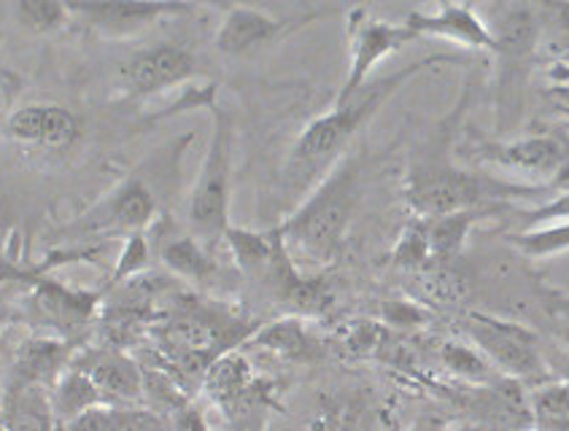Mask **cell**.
Returning <instances> with one entry per match:
<instances>
[{"mask_svg": "<svg viewBox=\"0 0 569 431\" xmlns=\"http://www.w3.org/2000/svg\"><path fill=\"white\" fill-rule=\"evenodd\" d=\"M41 278V272L36 268H24L17 259H11L9 253L0 249V289L6 287H33V283Z\"/></svg>", "mask_w": 569, "mask_h": 431, "instance_id": "obj_35", "label": "cell"}, {"mask_svg": "<svg viewBox=\"0 0 569 431\" xmlns=\"http://www.w3.org/2000/svg\"><path fill=\"white\" fill-rule=\"evenodd\" d=\"M68 11L66 0H17V19L24 30L36 36H49L57 33L60 28H66Z\"/></svg>", "mask_w": 569, "mask_h": 431, "instance_id": "obj_30", "label": "cell"}, {"mask_svg": "<svg viewBox=\"0 0 569 431\" xmlns=\"http://www.w3.org/2000/svg\"><path fill=\"white\" fill-rule=\"evenodd\" d=\"M442 361L451 372H457L465 380H472V383H495V367L486 361L483 353L478 351L476 345H461V342H446L442 345Z\"/></svg>", "mask_w": 569, "mask_h": 431, "instance_id": "obj_31", "label": "cell"}, {"mask_svg": "<svg viewBox=\"0 0 569 431\" xmlns=\"http://www.w3.org/2000/svg\"><path fill=\"white\" fill-rule=\"evenodd\" d=\"M408 275L416 300L423 305L453 308L470 294V278L459 268V262H427Z\"/></svg>", "mask_w": 569, "mask_h": 431, "instance_id": "obj_22", "label": "cell"}, {"mask_svg": "<svg viewBox=\"0 0 569 431\" xmlns=\"http://www.w3.org/2000/svg\"><path fill=\"white\" fill-rule=\"evenodd\" d=\"M68 11L87 30L109 41L141 36L162 19L192 14L194 6L181 0H66Z\"/></svg>", "mask_w": 569, "mask_h": 431, "instance_id": "obj_11", "label": "cell"}, {"mask_svg": "<svg viewBox=\"0 0 569 431\" xmlns=\"http://www.w3.org/2000/svg\"><path fill=\"white\" fill-rule=\"evenodd\" d=\"M6 136L19 146L62 154L84 136V124L71 108L60 103H24L6 117Z\"/></svg>", "mask_w": 569, "mask_h": 431, "instance_id": "obj_13", "label": "cell"}, {"mask_svg": "<svg viewBox=\"0 0 569 431\" xmlns=\"http://www.w3.org/2000/svg\"><path fill=\"white\" fill-rule=\"evenodd\" d=\"M160 259L176 278H184L189 283H206L217 272L213 251L206 243H200L194 234H181V238L170 240Z\"/></svg>", "mask_w": 569, "mask_h": 431, "instance_id": "obj_26", "label": "cell"}, {"mask_svg": "<svg viewBox=\"0 0 569 431\" xmlns=\"http://www.w3.org/2000/svg\"><path fill=\"white\" fill-rule=\"evenodd\" d=\"M73 367L84 370L98 385L109 404H141L143 402V364L128 351L109 345H90L76 351Z\"/></svg>", "mask_w": 569, "mask_h": 431, "instance_id": "obj_16", "label": "cell"}, {"mask_svg": "<svg viewBox=\"0 0 569 431\" xmlns=\"http://www.w3.org/2000/svg\"><path fill=\"white\" fill-rule=\"evenodd\" d=\"M569 219V189L559 192L556 198L540 202L537 208L523 211V224L527 227H540L551 224V221H567Z\"/></svg>", "mask_w": 569, "mask_h": 431, "instance_id": "obj_34", "label": "cell"}, {"mask_svg": "<svg viewBox=\"0 0 569 431\" xmlns=\"http://www.w3.org/2000/svg\"><path fill=\"white\" fill-rule=\"evenodd\" d=\"M149 259H151V245L147 232H132L124 238L122 251H119L117 268L111 272V281L106 289L119 287V283L132 281V278L143 275L149 270Z\"/></svg>", "mask_w": 569, "mask_h": 431, "instance_id": "obj_32", "label": "cell"}, {"mask_svg": "<svg viewBox=\"0 0 569 431\" xmlns=\"http://www.w3.org/2000/svg\"><path fill=\"white\" fill-rule=\"evenodd\" d=\"M11 310H14V305H11V294H9V287L0 289V327H3L6 321H9Z\"/></svg>", "mask_w": 569, "mask_h": 431, "instance_id": "obj_38", "label": "cell"}, {"mask_svg": "<svg viewBox=\"0 0 569 431\" xmlns=\"http://www.w3.org/2000/svg\"><path fill=\"white\" fill-rule=\"evenodd\" d=\"M459 62L453 54H429L421 60L408 62L400 71L383 76V79L370 81L365 90H359L353 98L335 103L330 111L316 117L306 124V130L297 136V141L289 151L287 162L281 170V189L287 198L302 200L308 192L325 179L327 173L349 154L351 143L357 141L359 132L368 127L381 108L389 103L395 92H400L408 81L427 71L432 66H451Z\"/></svg>", "mask_w": 569, "mask_h": 431, "instance_id": "obj_1", "label": "cell"}, {"mask_svg": "<svg viewBox=\"0 0 569 431\" xmlns=\"http://www.w3.org/2000/svg\"><path fill=\"white\" fill-rule=\"evenodd\" d=\"M52 402L60 423H66L76 415L87 413V410L103 408V404H109V399L100 394V389L84 370L71 364L52 385Z\"/></svg>", "mask_w": 569, "mask_h": 431, "instance_id": "obj_25", "label": "cell"}, {"mask_svg": "<svg viewBox=\"0 0 569 431\" xmlns=\"http://www.w3.org/2000/svg\"><path fill=\"white\" fill-rule=\"evenodd\" d=\"M540 17L542 41L553 43L561 57L569 54V0H532Z\"/></svg>", "mask_w": 569, "mask_h": 431, "instance_id": "obj_33", "label": "cell"}, {"mask_svg": "<svg viewBox=\"0 0 569 431\" xmlns=\"http://www.w3.org/2000/svg\"><path fill=\"white\" fill-rule=\"evenodd\" d=\"M480 216H483V211H459L435 216V219H421L432 262H459L467 238H470Z\"/></svg>", "mask_w": 569, "mask_h": 431, "instance_id": "obj_24", "label": "cell"}, {"mask_svg": "<svg viewBox=\"0 0 569 431\" xmlns=\"http://www.w3.org/2000/svg\"><path fill=\"white\" fill-rule=\"evenodd\" d=\"M198 57L179 43H151L138 49L119 68V87L128 100H147L198 79Z\"/></svg>", "mask_w": 569, "mask_h": 431, "instance_id": "obj_12", "label": "cell"}, {"mask_svg": "<svg viewBox=\"0 0 569 431\" xmlns=\"http://www.w3.org/2000/svg\"><path fill=\"white\" fill-rule=\"evenodd\" d=\"M405 22L419 38H442L470 52H495L489 24L465 3H442L435 11H410Z\"/></svg>", "mask_w": 569, "mask_h": 431, "instance_id": "obj_17", "label": "cell"}, {"mask_svg": "<svg viewBox=\"0 0 569 431\" xmlns=\"http://www.w3.org/2000/svg\"><path fill=\"white\" fill-rule=\"evenodd\" d=\"M346 41H349V71L335 103H343L365 90L372 81V71L391 54L419 41V36L405 19L389 22V19L372 17L368 9H351L346 17Z\"/></svg>", "mask_w": 569, "mask_h": 431, "instance_id": "obj_9", "label": "cell"}, {"mask_svg": "<svg viewBox=\"0 0 569 431\" xmlns=\"http://www.w3.org/2000/svg\"><path fill=\"white\" fill-rule=\"evenodd\" d=\"M76 351H79V345H73V342L68 340L52 338V334H36V338H28L17 348L6 383L54 385L57 378L71 367Z\"/></svg>", "mask_w": 569, "mask_h": 431, "instance_id": "obj_19", "label": "cell"}, {"mask_svg": "<svg viewBox=\"0 0 569 431\" xmlns=\"http://www.w3.org/2000/svg\"><path fill=\"white\" fill-rule=\"evenodd\" d=\"M211 111V138H208L206 157H202L198 179L187 200V221L192 234L217 249L224 243L230 230V202H232V149H236V130L230 113L217 100L208 106Z\"/></svg>", "mask_w": 569, "mask_h": 431, "instance_id": "obj_5", "label": "cell"}, {"mask_svg": "<svg viewBox=\"0 0 569 431\" xmlns=\"http://www.w3.org/2000/svg\"><path fill=\"white\" fill-rule=\"evenodd\" d=\"M181 3H189V6H213V9H230V6H236L238 0H181Z\"/></svg>", "mask_w": 569, "mask_h": 431, "instance_id": "obj_39", "label": "cell"}, {"mask_svg": "<svg viewBox=\"0 0 569 431\" xmlns=\"http://www.w3.org/2000/svg\"><path fill=\"white\" fill-rule=\"evenodd\" d=\"M257 329L259 323L238 319L230 310L181 297L166 310L162 321L151 323L149 338H154L160 351V370L189 394V389H200L213 361L246 345Z\"/></svg>", "mask_w": 569, "mask_h": 431, "instance_id": "obj_2", "label": "cell"}, {"mask_svg": "<svg viewBox=\"0 0 569 431\" xmlns=\"http://www.w3.org/2000/svg\"><path fill=\"white\" fill-rule=\"evenodd\" d=\"M103 297V291L73 289L41 275L33 287H28L30 319L41 327V334H52V338L79 345L98 321Z\"/></svg>", "mask_w": 569, "mask_h": 431, "instance_id": "obj_10", "label": "cell"}, {"mask_svg": "<svg viewBox=\"0 0 569 431\" xmlns=\"http://www.w3.org/2000/svg\"><path fill=\"white\" fill-rule=\"evenodd\" d=\"M160 213V194L147 176L136 173L124 176L113 183L109 192L92 208H87L73 221L71 230L87 238H128L132 232H147L151 221Z\"/></svg>", "mask_w": 569, "mask_h": 431, "instance_id": "obj_8", "label": "cell"}, {"mask_svg": "<svg viewBox=\"0 0 569 431\" xmlns=\"http://www.w3.org/2000/svg\"><path fill=\"white\" fill-rule=\"evenodd\" d=\"M491 38H495V52L508 71V84L523 66L532 62L542 43L540 17L532 0H505L502 6L486 19Z\"/></svg>", "mask_w": 569, "mask_h": 431, "instance_id": "obj_15", "label": "cell"}, {"mask_svg": "<svg viewBox=\"0 0 569 431\" xmlns=\"http://www.w3.org/2000/svg\"><path fill=\"white\" fill-rule=\"evenodd\" d=\"M561 431H569V423H567V427H565V429H561Z\"/></svg>", "mask_w": 569, "mask_h": 431, "instance_id": "obj_40", "label": "cell"}, {"mask_svg": "<svg viewBox=\"0 0 569 431\" xmlns=\"http://www.w3.org/2000/svg\"><path fill=\"white\" fill-rule=\"evenodd\" d=\"M168 421L173 431H211L206 415H202L198 404H192V399H187L184 404H179V408L168 415Z\"/></svg>", "mask_w": 569, "mask_h": 431, "instance_id": "obj_36", "label": "cell"}, {"mask_svg": "<svg viewBox=\"0 0 569 431\" xmlns=\"http://www.w3.org/2000/svg\"><path fill=\"white\" fill-rule=\"evenodd\" d=\"M359 200H362V164L353 154H346L297 202L287 221L278 224L289 251H300L302 257L316 262H332L343 249Z\"/></svg>", "mask_w": 569, "mask_h": 431, "instance_id": "obj_4", "label": "cell"}, {"mask_svg": "<svg viewBox=\"0 0 569 431\" xmlns=\"http://www.w3.org/2000/svg\"><path fill=\"white\" fill-rule=\"evenodd\" d=\"M289 28L292 24L287 19H278L254 6L236 3L224 11V19L219 22L217 49L227 57H246L276 43Z\"/></svg>", "mask_w": 569, "mask_h": 431, "instance_id": "obj_18", "label": "cell"}, {"mask_svg": "<svg viewBox=\"0 0 569 431\" xmlns=\"http://www.w3.org/2000/svg\"><path fill=\"white\" fill-rule=\"evenodd\" d=\"M249 342L289 361L311 359L316 345L311 334L306 332V327L297 319H283L268 323V327H259L257 332L251 334ZM249 342H246V345H249Z\"/></svg>", "mask_w": 569, "mask_h": 431, "instance_id": "obj_27", "label": "cell"}, {"mask_svg": "<svg viewBox=\"0 0 569 431\" xmlns=\"http://www.w3.org/2000/svg\"><path fill=\"white\" fill-rule=\"evenodd\" d=\"M467 157L478 168L499 170L505 179L510 176V181L521 179L527 187L551 189V183L569 168V143L559 136L537 132L510 141H476L467 146Z\"/></svg>", "mask_w": 569, "mask_h": 431, "instance_id": "obj_7", "label": "cell"}, {"mask_svg": "<svg viewBox=\"0 0 569 431\" xmlns=\"http://www.w3.org/2000/svg\"><path fill=\"white\" fill-rule=\"evenodd\" d=\"M402 192L410 213L435 219L459 211H491L505 200L540 198L548 189L523 187L486 170L465 168L442 149H427L408 164Z\"/></svg>", "mask_w": 569, "mask_h": 431, "instance_id": "obj_3", "label": "cell"}, {"mask_svg": "<svg viewBox=\"0 0 569 431\" xmlns=\"http://www.w3.org/2000/svg\"><path fill=\"white\" fill-rule=\"evenodd\" d=\"M302 431H372V408L357 394L319 399Z\"/></svg>", "mask_w": 569, "mask_h": 431, "instance_id": "obj_23", "label": "cell"}, {"mask_svg": "<svg viewBox=\"0 0 569 431\" xmlns=\"http://www.w3.org/2000/svg\"><path fill=\"white\" fill-rule=\"evenodd\" d=\"M408 431H470L467 427H446V423L438 421H419L416 427H410Z\"/></svg>", "mask_w": 569, "mask_h": 431, "instance_id": "obj_37", "label": "cell"}, {"mask_svg": "<svg viewBox=\"0 0 569 431\" xmlns=\"http://www.w3.org/2000/svg\"><path fill=\"white\" fill-rule=\"evenodd\" d=\"M60 431H173L162 413L147 404H103L60 423Z\"/></svg>", "mask_w": 569, "mask_h": 431, "instance_id": "obj_21", "label": "cell"}, {"mask_svg": "<svg viewBox=\"0 0 569 431\" xmlns=\"http://www.w3.org/2000/svg\"><path fill=\"white\" fill-rule=\"evenodd\" d=\"M3 431H60L54 413L52 385L43 383H6L0 404Z\"/></svg>", "mask_w": 569, "mask_h": 431, "instance_id": "obj_20", "label": "cell"}, {"mask_svg": "<svg viewBox=\"0 0 569 431\" xmlns=\"http://www.w3.org/2000/svg\"><path fill=\"white\" fill-rule=\"evenodd\" d=\"M529 413H532V431H561L569 423V383L532 385L529 394Z\"/></svg>", "mask_w": 569, "mask_h": 431, "instance_id": "obj_28", "label": "cell"}, {"mask_svg": "<svg viewBox=\"0 0 569 431\" xmlns=\"http://www.w3.org/2000/svg\"><path fill=\"white\" fill-rule=\"evenodd\" d=\"M465 332L499 375L529 385L546 383L548 380V367L546 357H542L540 340L523 323L470 310L465 315Z\"/></svg>", "mask_w": 569, "mask_h": 431, "instance_id": "obj_6", "label": "cell"}, {"mask_svg": "<svg viewBox=\"0 0 569 431\" xmlns=\"http://www.w3.org/2000/svg\"><path fill=\"white\" fill-rule=\"evenodd\" d=\"M202 391L232 421H246L264 404V385L251 361L240 351H230L208 367Z\"/></svg>", "mask_w": 569, "mask_h": 431, "instance_id": "obj_14", "label": "cell"}, {"mask_svg": "<svg viewBox=\"0 0 569 431\" xmlns=\"http://www.w3.org/2000/svg\"><path fill=\"white\" fill-rule=\"evenodd\" d=\"M510 243L516 245L523 257L551 259L569 251V219L551 221L540 227H523L521 232L510 234Z\"/></svg>", "mask_w": 569, "mask_h": 431, "instance_id": "obj_29", "label": "cell"}]
</instances>
